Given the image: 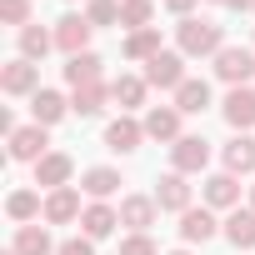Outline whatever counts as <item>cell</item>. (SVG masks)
<instances>
[{"instance_id":"cell-17","label":"cell","mask_w":255,"mask_h":255,"mask_svg":"<svg viewBox=\"0 0 255 255\" xmlns=\"http://www.w3.org/2000/svg\"><path fill=\"white\" fill-rule=\"evenodd\" d=\"M115 225H120V210H115V205H105V200H90V205H85V215H80V230H85L90 240H105Z\"/></svg>"},{"instance_id":"cell-28","label":"cell","mask_w":255,"mask_h":255,"mask_svg":"<svg viewBox=\"0 0 255 255\" xmlns=\"http://www.w3.org/2000/svg\"><path fill=\"white\" fill-rule=\"evenodd\" d=\"M105 100H110V85H105V80H100V85H80V90L70 95V110H75V115H100Z\"/></svg>"},{"instance_id":"cell-33","label":"cell","mask_w":255,"mask_h":255,"mask_svg":"<svg viewBox=\"0 0 255 255\" xmlns=\"http://www.w3.org/2000/svg\"><path fill=\"white\" fill-rule=\"evenodd\" d=\"M120 255H160V250H155L150 235H125L120 240Z\"/></svg>"},{"instance_id":"cell-11","label":"cell","mask_w":255,"mask_h":255,"mask_svg":"<svg viewBox=\"0 0 255 255\" xmlns=\"http://www.w3.org/2000/svg\"><path fill=\"white\" fill-rule=\"evenodd\" d=\"M0 90H5V95H35V90H40V65L10 60L5 70H0Z\"/></svg>"},{"instance_id":"cell-9","label":"cell","mask_w":255,"mask_h":255,"mask_svg":"<svg viewBox=\"0 0 255 255\" xmlns=\"http://www.w3.org/2000/svg\"><path fill=\"white\" fill-rule=\"evenodd\" d=\"M220 230H225V225L215 220V210H210V205H200V210L190 205V210L180 215V240H185V245H205V240H210V235H220Z\"/></svg>"},{"instance_id":"cell-26","label":"cell","mask_w":255,"mask_h":255,"mask_svg":"<svg viewBox=\"0 0 255 255\" xmlns=\"http://www.w3.org/2000/svg\"><path fill=\"white\" fill-rule=\"evenodd\" d=\"M55 45V30H40V25H25L20 30V60H45V50Z\"/></svg>"},{"instance_id":"cell-8","label":"cell","mask_w":255,"mask_h":255,"mask_svg":"<svg viewBox=\"0 0 255 255\" xmlns=\"http://www.w3.org/2000/svg\"><path fill=\"white\" fill-rule=\"evenodd\" d=\"M80 215H85V205H80V190L75 185H60V190L45 195V225H70Z\"/></svg>"},{"instance_id":"cell-12","label":"cell","mask_w":255,"mask_h":255,"mask_svg":"<svg viewBox=\"0 0 255 255\" xmlns=\"http://www.w3.org/2000/svg\"><path fill=\"white\" fill-rule=\"evenodd\" d=\"M155 205H160V210H170V215H185V210H190V185H185V175H180V170L160 175V185H155Z\"/></svg>"},{"instance_id":"cell-7","label":"cell","mask_w":255,"mask_h":255,"mask_svg":"<svg viewBox=\"0 0 255 255\" xmlns=\"http://www.w3.org/2000/svg\"><path fill=\"white\" fill-rule=\"evenodd\" d=\"M90 30H95V25H90L85 15H60V20H55V45H60L65 55H85V50H90Z\"/></svg>"},{"instance_id":"cell-19","label":"cell","mask_w":255,"mask_h":255,"mask_svg":"<svg viewBox=\"0 0 255 255\" xmlns=\"http://www.w3.org/2000/svg\"><path fill=\"white\" fill-rule=\"evenodd\" d=\"M100 55L95 50H85V55H70L65 60V80H70V90H80V85H100Z\"/></svg>"},{"instance_id":"cell-38","label":"cell","mask_w":255,"mask_h":255,"mask_svg":"<svg viewBox=\"0 0 255 255\" xmlns=\"http://www.w3.org/2000/svg\"><path fill=\"white\" fill-rule=\"evenodd\" d=\"M170 255H190V250H170Z\"/></svg>"},{"instance_id":"cell-34","label":"cell","mask_w":255,"mask_h":255,"mask_svg":"<svg viewBox=\"0 0 255 255\" xmlns=\"http://www.w3.org/2000/svg\"><path fill=\"white\" fill-rule=\"evenodd\" d=\"M55 255H95V240L90 235H75V240H60Z\"/></svg>"},{"instance_id":"cell-24","label":"cell","mask_w":255,"mask_h":255,"mask_svg":"<svg viewBox=\"0 0 255 255\" xmlns=\"http://www.w3.org/2000/svg\"><path fill=\"white\" fill-rule=\"evenodd\" d=\"M145 75H120V80H110V100H120V110H140L145 105Z\"/></svg>"},{"instance_id":"cell-23","label":"cell","mask_w":255,"mask_h":255,"mask_svg":"<svg viewBox=\"0 0 255 255\" xmlns=\"http://www.w3.org/2000/svg\"><path fill=\"white\" fill-rule=\"evenodd\" d=\"M80 190H85L90 200H110V195L120 190V170H110V165H95V170H85V175H80Z\"/></svg>"},{"instance_id":"cell-22","label":"cell","mask_w":255,"mask_h":255,"mask_svg":"<svg viewBox=\"0 0 255 255\" xmlns=\"http://www.w3.org/2000/svg\"><path fill=\"white\" fill-rule=\"evenodd\" d=\"M160 50H165V45H160V30H155V25H145V30H130V35H125V60H145V65H150Z\"/></svg>"},{"instance_id":"cell-37","label":"cell","mask_w":255,"mask_h":255,"mask_svg":"<svg viewBox=\"0 0 255 255\" xmlns=\"http://www.w3.org/2000/svg\"><path fill=\"white\" fill-rule=\"evenodd\" d=\"M250 210H255V185H250Z\"/></svg>"},{"instance_id":"cell-6","label":"cell","mask_w":255,"mask_h":255,"mask_svg":"<svg viewBox=\"0 0 255 255\" xmlns=\"http://www.w3.org/2000/svg\"><path fill=\"white\" fill-rule=\"evenodd\" d=\"M220 115H225V125H230V130H250V125H255V90L250 85H235L230 95H225V105H220Z\"/></svg>"},{"instance_id":"cell-20","label":"cell","mask_w":255,"mask_h":255,"mask_svg":"<svg viewBox=\"0 0 255 255\" xmlns=\"http://www.w3.org/2000/svg\"><path fill=\"white\" fill-rule=\"evenodd\" d=\"M10 250H15V255H55L60 245L50 240V230H45V225H20Z\"/></svg>"},{"instance_id":"cell-39","label":"cell","mask_w":255,"mask_h":255,"mask_svg":"<svg viewBox=\"0 0 255 255\" xmlns=\"http://www.w3.org/2000/svg\"><path fill=\"white\" fill-rule=\"evenodd\" d=\"M215 5H225V0H215Z\"/></svg>"},{"instance_id":"cell-27","label":"cell","mask_w":255,"mask_h":255,"mask_svg":"<svg viewBox=\"0 0 255 255\" xmlns=\"http://www.w3.org/2000/svg\"><path fill=\"white\" fill-rule=\"evenodd\" d=\"M205 105H210V85H205V80H185V85L175 90V110H180V115H200Z\"/></svg>"},{"instance_id":"cell-5","label":"cell","mask_w":255,"mask_h":255,"mask_svg":"<svg viewBox=\"0 0 255 255\" xmlns=\"http://www.w3.org/2000/svg\"><path fill=\"white\" fill-rule=\"evenodd\" d=\"M50 135H45V125H20V130L10 135V160H30V165H40L50 150Z\"/></svg>"},{"instance_id":"cell-10","label":"cell","mask_w":255,"mask_h":255,"mask_svg":"<svg viewBox=\"0 0 255 255\" xmlns=\"http://www.w3.org/2000/svg\"><path fill=\"white\" fill-rule=\"evenodd\" d=\"M140 140H145V125H140V120H130V115H120V120H110V125H105V150H115V155L140 150Z\"/></svg>"},{"instance_id":"cell-31","label":"cell","mask_w":255,"mask_h":255,"mask_svg":"<svg viewBox=\"0 0 255 255\" xmlns=\"http://www.w3.org/2000/svg\"><path fill=\"white\" fill-rule=\"evenodd\" d=\"M85 20L100 30V25H120V0H85Z\"/></svg>"},{"instance_id":"cell-16","label":"cell","mask_w":255,"mask_h":255,"mask_svg":"<svg viewBox=\"0 0 255 255\" xmlns=\"http://www.w3.org/2000/svg\"><path fill=\"white\" fill-rule=\"evenodd\" d=\"M70 175H75V160H70L65 150H50V155L35 165V185H45V190H60V185H70Z\"/></svg>"},{"instance_id":"cell-36","label":"cell","mask_w":255,"mask_h":255,"mask_svg":"<svg viewBox=\"0 0 255 255\" xmlns=\"http://www.w3.org/2000/svg\"><path fill=\"white\" fill-rule=\"evenodd\" d=\"M230 10H255V0H225Z\"/></svg>"},{"instance_id":"cell-15","label":"cell","mask_w":255,"mask_h":255,"mask_svg":"<svg viewBox=\"0 0 255 255\" xmlns=\"http://www.w3.org/2000/svg\"><path fill=\"white\" fill-rule=\"evenodd\" d=\"M65 110H70V100H65L60 90H45V85H40V90L30 95V115H35V125H45V130L65 120Z\"/></svg>"},{"instance_id":"cell-21","label":"cell","mask_w":255,"mask_h":255,"mask_svg":"<svg viewBox=\"0 0 255 255\" xmlns=\"http://www.w3.org/2000/svg\"><path fill=\"white\" fill-rule=\"evenodd\" d=\"M225 240L235 245V250H255V210H230L225 215Z\"/></svg>"},{"instance_id":"cell-35","label":"cell","mask_w":255,"mask_h":255,"mask_svg":"<svg viewBox=\"0 0 255 255\" xmlns=\"http://www.w3.org/2000/svg\"><path fill=\"white\" fill-rule=\"evenodd\" d=\"M165 10H175L180 20H190V10H195V0H165Z\"/></svg>"},{"instance_id":"cell-32","label":"cell","mask_w":255,"mask_h":255,"mask_svg":"<svg viewBox=\"0 0 255 255\" xmlns=\"http://www.w3.org/2000/svg\"><path fill=\"white\" fill-rule=\"evenodd\" d=\"M0 20H5V25H35L30 20V0H0Z\"/></svg>"},{"instance_id":"cell-3","label":"cell","mask_w":255,"mask_h":255,"mask_svg":"<svg viewBox=\"0 0 255 255\" xmlns=\"http://www.w3.org/2000/svg\"><path fill=\"white\" fill-rule=\"evenodd\" d=\"M215 75L235 90V85H245L250 75H255V50L250 45H225L220 55H215Z\"/></svg>"},{"instance_id":"cell-14","label":"cell","mask_w":255,"mask_h":255,"mask_svg":"<svg viewBox=\"0 0 255 255\" xmlns=\"http://www.w3.org/2000/svg\"><path fill=\"white\" fill-rule=\"evenodd\" d=\"M155 210H160L155 195H125V200H120V225H130L135 235H145V230L155 225Z\"/></svg>"},{"instance_id":"cell-1","label":"cell","mask_w":255,"mask_h":255,"mask_svg":"<svg viewBox=\"0 0 255 255\" xmlns=\"http://www.w3.org/2000/svg\"><path fill=\"white\" fill-rule=\"evenodd\" d=\"M175 45H180V55H220L225 50V30L215 20H180L175 25Z\"/></svg>"},{"instance_id":"cell-2","label":"cell","mask_w":255,"mask_h":255,"mask_svg":"<svg viewBox=\"0 0 255 255\" xmlns=\"http://www.w3.org/2000/svg\"><path fill=\"white\" fill-rule=\"evenodd\" d=\"M190 75H185V55L180 50H160L150 65H145V85H155V90H180Z\"/></svg>"},{"instance_id":"cell-29","label":"cell","mask_w":255,"mask_h":255,"mask_svg":"<svg viewBox=\"0 0 255 255\" xmlns=\"http://www.w3.org/2000/svg\"><path fill=\"white\" fill-rule=\"evenodd\" d=\"M5 210H10V220H35V215H45V200H40V190H15L10 200H5Z\"/></svg>"},{"instance_id":"cell-13","label":"cell","mask_w":255,"mask_h":255,"mask_svg":"<svg viewBox=\"0 0 255 255\" xmlns=\"http://www.w3.org/2000/svg\"><path fill=\"white\" fill-rule=\"evenodd\" d=\"M145 140H180V110L175 105H155V110H145Z\"/></svg>"},{"instance_id":"cell-18","label":"cell","mask_w":255,"mask_h":255,"mask_svg":"<svg viewBox=\"0 0 255 255\" xmlns=\"http://www.w3.org/2000/svg\"><path fill=\"white\" fill-rule=\"evenodd\" d=\"M205 205H210V210H235V205H240V185H235L230 170H220V175L205 180Z\"/></svg>"},{"instance_id":"cell-4","label":"cell","mask_w":255,"mask_h":255,"mask_svg":"<svg viewBox=\"0 0 255 255\" xmlns=\"http://www.w3.org/2000/svg\"><path fill=\"white\" fill-rule=\"evenodd\" d=\"M210 165V140H200V135H180L175 145H170V170H180V175H200Z\"/></svg>"},{"instance_id":"cell-30","label":"cell","mask_w":255,"mask_h":255,"mask_svg":"<svg viewBox=\"0 0 255 255\" xmlns=\"http://www.w3.org/2000/svg\"><path fill=\"white\" fill-rule=\"evenodd\" d=\"M155 15V0H120V25H130V30H145Z\"/></svg>"},{"instance_id":"cell-25","label":"cell","mask_w":255,"mask_h":255,"mask_svg":"<svg viewBox=\"0 0 255 255\" xmlns=\"http://www.w3.org/2000/svg\"><path fill=\"white\" fill-rule=\"evenodd\" d=\"M225 170H230V175H250V170H255V140H250V135H235V140L225 145Z\"/></svg>"}]
</instances>
